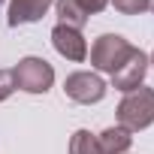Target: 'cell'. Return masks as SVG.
<instances>
[{"mask_svg":"<svg viewBox=\"0 0 154 154\" xmlns=\"http://www.w3.org/2000/svg\"><path fill=\"white\" fill-rule=\"evenodd\" d=\"M0 3H3V0H0Z\"/></svg>","mask_w":154,"mask_h":154,"instance_id":"1","label":"cell"}]
</instances>
